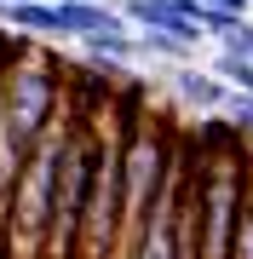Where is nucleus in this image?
<instances>
[{"label": "nucleus", "mask_w": 253, "mask_h": 259, "mask_svg": "<svg viewBox=\"0 0 253 259\" xmlns=\"http://www.w3.org/2000/svg\"><path fill=\"white\" fill-rule=\"evenodd\" d=\"M219 52H236V58H247V64H253V18H242V23H236L230 35L219 40Z\"/></svg>", "instance_id": "5"}, {"label": "nucleus", "mask_w": 253, "mask_h": 259, "mask_svg": "<svg viewBox=\"0 0 253 259\" xmlns=\"http://www.w3.org/2000/svg\"><path fill=\"white\" fill-rule=\"evenodd\" d=\"M207 12H225V18H247L253 12V0H201Z\"/></svg>", "instance_id": "6"}, {"label": "nucleus", "mask_w": 253, "mask_h": 259, "mask_svg": "<svg viewBox=\"0 0 253 259\" xmlns=\"http://www.w3.org/2000/svg\"><path fill=\"white\" fill-rule=\"evenodd\" d=\"M138 58L167 64V69H184V64H196V47L178 40V35H161V29H144V35H138Z\"/></svg>", "instance_id": "3"}, {"label": "nucleus", "mask_w": 253, "mask_h": 259, "mask_svg": "<svg viewBox=\"0 0 253 259\" xmlns=\"http://www.w3.org/2000/svg\"><path fill=\"white\" fill-rule=\"evenodd\" d=\"M81 6H121V0H81Z\"/></svg>", "instance_id": "8"}, {"label": "nucleus", "mask_w": 253, "mask_h": 259, "mask_svg": "<svg viewBox=\"0 0 253 259\" xmlns=\"http://www.w3.org/2000/svg\"><path fill=\"white\" fill-rule=\"evenodd\" d=\"M132 259H196V144H190V127L178 139L173 173L150 207V225H144Z\"/></svg>", "instance_id": "1"}, {"label": "nucleus", "mask_w": 253, "mask_h": 259, "mask_svg": "<svg viewBox=\"0 0 253 259\" xmlns=\"http://www.w3.org/2000/svg\"><path fill=\"white\" fill-rule=\"evenodd\" d=\"M167 87H173V98L184 104V110H196V115H219V110H225V98H230V87L219 81L213 69H196V64L167 69Z\"/></svg>", "instance_id": "2"}, {"label": "nucleus", "mask_w": 253, "mask_h": 259, "mask_svg": "<svg viewBox=\"0 0 253 259\" xmlns=\"http://www.w3.org/2000/svg\"><path fill=\"white\" fill-rule=\"evenodd\" d=\"M207 69H213L219 81L230 87V93L253 98V64H247V58H236V52H219V58H213V64H207Z\"/></svg>", "instance_id": "4"}, {"label": "nucleus", "mask_w": 253, "mask_h": 259, "mask_svg": "<svg viewBox=\"0 0 253 259\" xmlns=\"http://www.w3.org/2000/svg\"><path fill=\"white\" fill-rule=\"evenodd\" d=\"M6 6H23V0H6Z\"/></svg>", "instance_id": "9"}, {"label": "nucleus", "mask_w": 253, "mask_h": 259, "mask_svg": "<svg viewBox=\"0 0 253 259\" xmlns=\"http://www.w3.org/2000/svg\"><path fill=\"white\" fill-rule=\"evenodd\" d=\"M12 40H18V35H12V29H0V93H6V58H12Z\"/></svg>", "instance_id": "7"}]
</instances>
